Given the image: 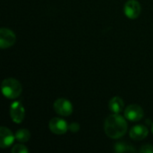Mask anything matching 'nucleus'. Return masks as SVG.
<instances>
[{
    "label": "nucleus",
    "instance_id": "f257e3e1",
    "mask_svg": "<svg viewBox=\"0 0 153 153\" xmlns=\"http://www.w3.org/2000/svg\"><path fill=\"white\" fill-rule=\"evenodd\" d=\"M126 118L119 114L110 115L105 121L104 130L106 134L111 139H118L127 132Z\"/></svg>",
    "mask_w": 153,
    "mask_h": 153
},
{
    "label": "nucleus",
    "instance_id": "f03ea898",
    "mask_svg": "<svg viewBox=\"0 0 153 153\" xmlns=\"http://www.w3.org/2000/svg\"><path fill=\"white\" fill-rule=\"evenodd\" d=\"M1 90L3 95L5 98L13 100L21 95L22 91V87L18 80L14 78H6L2 82Z\"/></svg>",
    "mask_w": 153,
    "mask_h": 153
},
{
    "label": "nucleus",
    "instance_id": "7ed1b4c3",
    "mask_svg": "<svg viewBox=\"0 0 153 153\" xmlns=\"http://www.w3.org/2000/svg\"><path fill=\"white\" fill-rule=\"evenodd\" d=\"M73 105L72 103L64 98L57 99L54 102V110L56 113L62 117H68L73 113Z\"/></svg>",
    "mask_w": 153,
    "mask_h": 153
},
{
    "label": "nucleus",
    "instance_id": "20e7f679",
    "mask_svg": "<svg viewBox=\"0 0 153 153\" xmlns=\"http://www.w3.org/2000/svg\"><path fill=\"white\" fill-rule=\"evenodd\" d=\"M68 124L65 120L60 117H53L48 123V128L54 134H65L68 131Z\"/></svg>",
    "mask_w": 153,
    "mask_h": 153
},
{
    "label": "nucleus",
    "instance_id": "39448f33",
    "mask_svg": "<svg viewBox=\"0 0 153 153\" xmlns=\"http://www.w3.org/2000/svg\"><path fill=\"white\" fill-rule=\"evenodd\" d=\"M16 40L14 32L8 28L0 29V48L2 49L12 47Z\"/></svg>",
    "mask_w": 153,
    "mask_h": 153
},
{
    "label": "nucleus",
    "instance_id": "423d86ee",
    "mask_svg": "<svg viewBox=\"0 0 153 153\" xmlns=\"http://www.w3.org/2000/svg\"><path fill=\"white\" fill-rule=\"evenodd\" d=\"M10 117L13 122L21 124L25 117V109L20 101H14L10 106Z\"/></svg>",
    "mask_w": 153,
    "mask_h": 153
},
{
    "label": "nucleus",
    "instance_id": "0eeeda50",
    "mask_svg": "<svg viewBox=\"0 0 153 153\" xmlns=\"http://www.w3.org/2000/svg\"><path fill=\"white\" fill-rule=\"evenodd\" d=\"M143 115V109L137 104H131L125 110V117L131 122H137L142 120Z\"/></svg>",
    "mask_w": 153,
    "mask_h": 153
},
{
    "label": "nucleus",
    "instance_id": "6e6552de",
    "mask_svg": "<svg viewBox=\"0 0 153 153\" xmlns=\"http://www.w3.org/2000/svg\"><path fill=\"white\" fill-rule=\"evenodd\" d=\"M124 12L127 18L136 19L142 12V6L137 0H128L124 6Z\"/></svg>",
    "mask_w": 153,
    "mask_h": 153
},
{
    "label": "nucleus",
    "instance_id": "1a4fd4ad",
    "mask_svg": "<svg viewBox=\"0 0 153 153\" xmlns=\"http://www.w3.org/2000/svg\"><path fill=\"white\" fill-rule=\"evenodd\" d=\"M15 135L5 126H1L0 128V147L4 149L11 146L13 143Z\"/></svg>",
    "mask_w": 153,
    "mask_h": 153
},
{
    "label": "nucleus",
    "instance_id": "9d476101",
    "mask_svg": "<svg viewBox=\"0 0 153 153\" xmlns=\"http://www.w3.org/2000/svg\"><path fill=\"white\" fill-rule=\"evenodd\" d=\"M149 134L148 128L143 125H137L131 128L129 132V135L131 139L135 141H142L146 138Z\"/></svg>",
    "mask_w": 153,
    "mask_h": 153
},
{
    "label": "nucleus",
    "instance_id": "9b49d317",
    "mask_svg": "<svg viewBox=\"0 0 153 153\" xmlns=\"http://www.w3.org/2000/svg\"><path fill=\"white\" fill-rule=\"evenodd\" d=\"M124 100L122 98L116 96L113 97L108 102V108L113 114H119L124 109Z\"/></svg>",
    "mask_w": 153,
    "mask_h": 153
},
{
    "label": "nucleus",
    "instance_id": "f8f14e48",
    "mask_svg": "<svg viewBox=\"0 0 153 153\" xmlns=\"http://www.w3.org/2000/svg\"><path fill=\"white\" fill-rule=\"evenodd\" d=\"M30 138V133L27 129H19L15 133V139L19 143H26Z\"/></svg>",
    "mask_w": 153,
    "mask_h": 153
},
{
    "label": "nucleus",
    "instance_id": "ddd939ff",
    "mask_svg": "<svg viewBox=\"0 0 153 153\" xmlns=\"http://www.w3.org/2000/svg\"><path fill=\"white\" fill-rule=\"evenodd\" d=\"M115 151L117 152L120 153L126 152H134V149L131 145L126 143L125 142H122V143H117L115 145Z\"/></svg>",
    "mask_w": 153,
    "mask_h": 153
},
{
    "label": "nucleus",
    "instance_id": "4468645a",
    "mask_svg": "<svg viewBox=\"0 0 153 153\" xmlns=\"http://www.w3.org/2000/svg\"><path fill=\"white\" fill-rule=\"evenodd\" d=\"M29 150L26 148V146L22 144H15L12 148V152L13 153H27Z\"/></svg>",
    "mask_w": 153,
    "mask_h": 153
},
{
    "label": "nucleus",
    "instance_id": "2eb2a0df",
    "mask_svg": "<svg viewBox=\"0 0 153 153\" xmlns=\"http://www.w3.org/2000/svg\"><path fill=\"white\" fill-rule=\"evenodd\" d=\"M140 152L143 153H153V146L150 144H146L141 147V149L139 150Z\"/></svg>",
    "mask_w": 153,
    "mask_h": 153
},
{
    "label": "nucleus",
    "instance_id": "dca6fc26",
    "mask_svg": "<svg viewBox=\"0 0 153 153\" xmlns=\"http://www.w3.org/2000/svg\"><path fill=\"white\" fill-rule=\"evenodd\" d=\"M68 130H70L73 133H77L80 130V126L77 123H72L68 126Z\"/></svg>",
    "mask_w": 153,
    "mask_h": 153
},
{
    "label": "nucleus",
    "instance_id": "f3484780",
    "mask_svg": "<svg viewBox=\"0 0 153 153\" xmlns=\"http://www.w3.org/2000/svg\"><path fill=\"white\" fill-rule=\"evenodd\" d=\"M152 134H153V124H152Z\"/></svg>",
    "mask_w": 153,
    "mask_h": 153
}]
</instances>
